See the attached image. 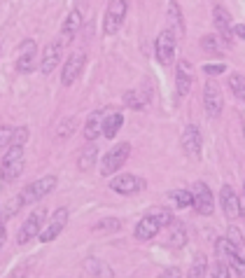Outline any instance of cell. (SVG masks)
<instances>
[{
    "instance_id": "1",
    "label": "cell",
    "mask_w": 245,
    "mask_h": 278,
    "mask_svg": "<svg viewBox=\"0 0 245 278\" xmlns=\"http://www.w3.org/2000/svg\"><path fill=\"white\" fill-rule=\"evenodd\" d=\"M23 164H26L23 147L21 145H10V152L0 162V178H3V183H14L21 175Z\"/></svg>"
},
{
    "instance_id": "2",
    "label": "cell",
    "mask_w": 245,
    "mask_h": 278,
    "mask_svg": "<svg viewBox=\"0 0 245 278\" xmlns=\"http://www.w3.org/2000/svg\"><path fill=\"white\" fill-rule=\"evenodd\" d=\"M128 155H131V145L128 143H119L115 145L110 152H107L103 159H100V175L103 178H110V175H115V173L119 171V168L126 164Z\"/></svg>"
},
{
    "instance_id": "3",
    "label": "cell",
    "mask_w": 245,
    "mask_h": 278,
    "mask_svg": "<svg viewBox=\"0 0 245 278\" xmlns=\"http://www.w3.org/2000/svg\"><path fill=\"white\" fill-rule=\"evenodd\" d=\"M175 33L171 28H164L161 33L156 35V42H154V54H156V61L161 66H171L173 59H175Z\"/></svg>"
},
{
    "instance_id": "4",
    "label": "cell",
    "mask_w": 245,
    "mask_h": 278,
    "mask_svg": "<svg viewBox=\"0 0 245 278\" xmlns=\"http://www.w3.org/2000/svg\"><path fill=\"white\" fill-rule=\"evenodd\" d=\"M54 187H56V178H54V175L38 178V180H33L31 185H26V187H23L21 199H23V204H35V201L49 196L51 192H54Z\"/></svg>"
},
{
    "instance_id": "5",
    "label": "cell",
    "mask_w": 245,
    "mask_h": 278,
    "mask_svg": "<svg viewBox=\"0 0 245 278\" xmlns=\"http://www.w3.org/2000/svg\"><path fill=\"white\" fill-rule=\"evenodd\" d=\"M126 10H128V3L126 0H112L105 10V19H103V31L107 35H115L122 28L124 19H126Z\"/></svg>"
},
{
    "instance_id": "6",
    "label": "cell",
    "mask_w": 245,
    "mask_h": 278,
    "mask_svg": "<svg viewBox=\"0 0 245 278\" xmlns=\"http://www.w3.org/2000/svg\"><path fill=\"white\" fill-rule=\"evenodd\" d=\"M203 108H206V115L210 119H217L222 115L224 108V98H222V89H220L217 82H206V89H203Z\"/></svg>"
},
{
    "instance_id": "7",
    "label": "cell",
    "mask_w": 245,
    "mask_h": 278,
    "mask_svg": "<svg viewBox=\"0 0 245 278\" xmlns=\"http://www.w3.org/2000/svg\"><path fill=\"white\" fill-rule=\"evenodd\" d=\"M192 206L196 208L199 215H212L215 201H212V192L206 183H194V189H192Z\"/></svg>"
},
{
    "instance_id": "8",
    "label": "cell",
    "mask_w": 245,
    "mask_h": 278,
    "mask_svg": "<svg viewBox=\"0 0 245 278\" xmlns=\"http://www.w3.org/2000/svg\"><path fill=\"white\" fill-rule=\"evenodd\" d=\"M68 208H56L54 215L49 217V224L45 227V232H40L38 234V239L42 241V243H49V241H54L59 234L63 232V229L68 227Z\"/></svg>"
},
{
    "instance_id": "9",
    "label": "cell",
    "mask_w": 245,
    "mask_h": 278,
    "mask_svg": "<svg viewBox=\"0 0 245 278\" xmlns=\"http://www.w3.org/2000/svg\"><path fill=\"white\" fill-rule=\"evenodd\" d=\"M215 248H217L220 257H224L227 260V264L231 269H234L236 273H238L240 278H245V262L238 257V250H236V245L231 243L229 239H217V243H215Z\"/></svg>"
},
{
    "instance_id": "10",
    "label": "cell",
    "mask_w": 245,
    "mask_h": 278,
    "mask_svg": "<svg viewBox=\"0 0 245 278\" xmlns=\"http://www.w3.org/2000/svg\"><path fill=\"white\" fill-rule=\"evenodd\" d=\"M110 187L117 192V194H135V192H140V189L145 187V180L138 178V175H133V173H119V175H115V178L110 180Z\"/></svg>"
},
{
    "instance_id": "11",
    "label": "cell",
    "mask_w": 245,
    "mask_h": 278,
    "mask_svg": "<svg viewBox=\"0 0 245 278\" xmlns=\"http://www.w3.org/2000/svg\"><path fill=\"white\" fill-rule=\"evenodd\" d=\"M180 143H182V150H184V155L187 157H192V159H199L201 157V131H199V127L187 124L184 131H182Z\"/></svg>"
},
{
    "instance_id": "12",
    "label": "cell",
    "mask_w": 245,
    "mask_h": 278,
    "mask_svg": "<svg viewBox=\"0 0 245 278\" xmlns=\"http://www.w3.org/2000/svg\"><path fill=\"white\" fill-rule=\"evenodd\" d=\"M212 21H215V28H217L220 38L224 40V45H231V38H234V23H231V14H229L224 7H215L212 10Z\"/></svg>"
},
{
    "instance_id": "13",
    "label": "cell",
    "mask_w": 245,
    "mask_h": 278,
    "mask_svg": "<svg viewBox=\"0 0 245 278\" xmlns=\"http://www.w3.org/2000/svg\"><path fill=\"white\" fill-rule=\"evenodd\" d=\"M192 82H194V70H192L189 61H180L178 70H175V94H178V98H184L189 94Z\"/></svg>"
},
{
    "instance_id": "14",
    "label": "cell",
    "mask_w": 245,
    "mask_h": 278,
    "mask_svg": "<svg viewBox=\"0 0 245 278\" xmlns=\"http://www.w3.org/2000/svg\"><path fill=\"white\" fill-rule=\"evenodd\" d=\"M35 56H38V47L33 40H23L19 45V59H17V70L19 72H31L35 68Z\"/></svg>"
},
{
    "instance_id": "15",
    "label": "cell",
    "mask_w": 245,
    "mask_h": 278,
    "mask_svg": "<svg viewBox=\"0 0 245 278\" xmlns=\"http://www.w3.org/2000/svg\"><path fill=\"white\" fill-rule=\"evenodd\" d=\"M42 215L45 213L42 211H35V213H31V217H26V222L21 224V229H19V234H17V241L21 245H26L31 239H35L40 234V224H42Z\"/></svg>"
},
{
    "instance_id": "16",
    "label": "cell",
    "mask_w": 245,
    "mask_h": 278,
    "mask_svg": "<svg viewBox=\"0 0 245 278\" xmlns=\"http://www.w3.org/2000/svg\"><path fill=\"white\" fill-rule=\"evenodd\" d=\"M220 204H222V211H224V215H227L229 220L240 217V199L234 192V187L224 185L222 192H220Z\"/></svg>"
},
{
    "instance_id": "17",
    "label": "cell",
    "mask_w": 245,
    "mask_h": 278,
    "mask_svg": "<svg viewBox=\"0 0 245 278\" xmlns=\"http://www.w3.org/2000/svg\"><path fill=\"white\" fill-rule=\"evenodd\" d=\"M84 63H87L84 54H73V56H70V59L66 61V66H63V72H61V82L66 84V87H70V84H73L75 80L82 75Z\"/></svg>"
},
{
    "instance_id": "18",
    "label": "cell",
    "mask_w": 245,
    "mask_h": 278,
    "mask_svg": "<svg viewBox=\"0 0 245 278\" xmlns=\"http://www.w3.org/2000/svg\"><path fill=\"white\" fill-rule=\"evenodd\" d=\"M61 54H63L61 40H59V42H51V45L45 49V54H42V61H40V70L45 72V75H49V72L54 70V68L59 66V63H61Z\"/></svg>"
},
{
    "instance_id": "19",
    "label": "cell",
    "mask_w": 245,
    "mask_h": 278,
    "mask_svg": "<svg viewBox=\"0 0 245 278\" xmlns=\"http://www.w3.org/2000/svg\"><path fill=\"white\" fill-rule=\"evenodd\" d=\"M159 229H161V224L154 220V215H145L138 224H135V239L138 241H150L159 234Z\"/></svg>"
},
{
    "instance_id": "20",
    "label": "cell",
    "mask_w": 245,
    "mask_h": 278,
    "mask_svg": "<svg viewBox=\"0 0 245 278\" xmlns=\"http://www.w3.org/2000/svg\"><path fill=\"white\" fill-rule=\"evenodd\" d=\"M103 119H105V110H96L89 115L87 124H84V138L87 140H96L103 134Z\"/></svg>"
},
{
    "instance_id": "21",
    "label": "cell",
    "mask_w": 245,
    "mask_h": 278,
    "mask_svg": "<svg viewBox=\"0 0 245 278\" xmlns=\"http://www.w3.org/2000/svg\"><path fill=\"white\" fill-rule=\"evenodd\" d=\"M84 269H87L89 276H94V278H115L112 267L107 264V262L98 260V257H87V260H84Z\"/></svg>"
},
{
    "instance_id": "22",
    "label": "cell",
    "mask_w": 245,
    "mask_h": 278,
    "mask_svg": "<svg viewBox=\"0 0 245 278\" xmlns=\"http://www.w3.org/2000/svg\"><path fill=\"white\" fill-rule=\"evenodd\" d=\"M124 124V117L119 115V112H105V119H103V136H105L107 140H112L115 136H117V131L122 129Z\"/></svg>"
},
{
    "instance_id": "23",
    "label": "cell",
    "mask_w": 245,
    "mask_h": 278,
    "mask_svg": "<svg viewBox=\"0 0 245 278\" xmlns=\"http://www.w3.org/2000/svg\"><path fill=\"white\" fill-rule=\"evenodd\" d=\"M79 28H82V14L79 10H73L63 21V40H73Z\"/></svg>"
},
{
    "instance_id": "24",
    "label": "cell",
    "mask_w": 245,
    "mask_h": 278,
    "mask_svg": "<svg viewBox=\"0 0 245 278\" xmlns=\"http://www.w3.org/2000/svg\"><path fill=\"white\" fill-rule=\"evenodd\" d=\"M168 19H171V31L173 33H180V35H184V21H182V12H180V7H178V3L173 0L171 3V7H168Z\"/></svg>"
},
{
    "instance_id": "25",
    "label": "cell",
    "mask_w": 245,
    "mask_h": 278,
    "mask_svg": "<svg viewBox=\"0 0 245 278\" xmlns=\"http://www.w3.org/2000/svg\"><path fill=\"white\" fill-rule=\"evenodd\" d=\"M229 87H231V91H234L236 98H238L240 103H245V75L234 72V75L229 78Z\"/></svg>"
},
{
    "instance_id": "26",
    "label": "cell",
    "mask_w": 245,
    "mask_h": 278,
    "mask_svg": "<svg viewBox=\"0 0 245 278\" xmlns=\"http://www.w3.org/2000/svg\"><path fill=\"white\" fill-rule=\"evenodd\" d=\"M96 157H98V152H96L94 145H89V147H84L82 155H79V162H77L79 171H89V168L96 164Z\"/></svg>"
},
{
    "instance_id": "27",
    "label": "cell",
    "mask_w": 245,
    "mask_h": 278,
    "mask_svg": "<svg viewBox=\"0 0 245 278\" xmlns=\"http://www.w3.org/2000/svg\"><path fill=\"white\" fill-rule=\"evenodd\" d=\"M206 271H208V260H206V255H196L194 257V262H192V269H189V278H203L206 276Z\"/></svg>"
},
{
    "instance_id": "28",
    "label": "cell",
    "mask_w": 245,
    "mask_h": 278,
    "mask_svg": "<svg viewBox=\"0 0 245 278\" xmlns=\"http://www.w3.org/2000/svg\"><path fill=\"white\" fill-rule=\"evenodd\" d=\"M187 243V232H184V224H175L171 232V239H168V245L171 248H182Z\"/></svg>"
},
{
    "instance_id": "29",
    "label": "cell",
    "mask_w": 245,
    "mask_h": 278,
    "mask_svg": "<svg viewBox=\"0 0 245 278\" xmlns=\"http://www.w3.org/2000/svg\"><path fill=\"white\" fill-rule=\"evenodd\" d=\"M119 227H122V222H119V220H115V217H105V220H100V222H96L94 232L115 234V232H119Z\"/></svg>"
},
{
    "instance_id": "30",
    "label": "cell",
    "mask_w": 245,
    "mask_h": 278,
    "mask_svg": "<svg viewBox=\"0 0 245 278\" xmlns=\"http://www.w3.org/2000/svg\"><path fill=\"white\" fill-rule=\"evenodd\" d=\"M227 234H229L227 239L236 245V250H238V257L245 262V243H243V239H240V232H238L236 227H229V232H227Z\"/></svg>"
},
{
    "instance_id": "31",
    "label": "cell",
    "mask_w": 245,
    "mask_h": 278,
    "mask_svg": "<svg viewBox=\"0 0 245 278\" xmlns=\"http://www.w3.org/2000/svg\"><path fill=\"white\" fill-rule=\"evenodd\" d=\"M124 103H126L128 108H133V110H143L145 98H143L138 91H126V94H124Z\"/></svg>"
},
{
    "instance_id": "32",
    "label": "cell",
    "mask_w": 245,
    "mask_h": 278,
    "mask_svg": "<svg viewBox=\"0 0 245 278\" xmlns=\"http://www.w3.org/2000/svg\"><path fill=\"white\" fill-rule=\"evenodd\" d=\"M23 206H26V204H23L21 194H19V196H14V199H12V201H7V204H5V213H3V217H14L19 211H21Z\"/></svg>"
},
{
    "instance_id": "33",
    "label": "cell",
    "mask_w": 245,
    "mask_h": 278,
    "mask_svg": "<svg viewBox=\"0 0 245 278\" xmlns=\"http://www.w3.org/2000/svg\"><path fill=\"white\" fill-rule=\"evenodd\" d=\"M210 278H231V271H229V264H224L222 260H215L210 267Z\"/></svg>"
},
{
    "instance_id": "34",
    "label": "cell",
    "mask_w": 245,
    "mask_h": 278,
    "mask_svg": "<svg viewBox=\"0 0 245 278\" xmlns=\"http://www.w3.org/2000/svg\"><path fill=\"white\" fill-rule=\"evenodd\" d=\"M171 196L180 208L192 206V192H187V189H175V192H171Z\"/></svg>"
},
{
    "instance_id": "35",
    "label": "cell",
    "mask_w": 245,
    "mask_h": 278,
    "mask_svg": "<svg viewBox=\"0 0 245 278\" xmlns=\"http://www.w3.org/2000/svg\"><path fill=\"white\" fill-rule=\"evenodd\" d=\"M150 215H154V220L161 224V227H168V224L175 222V220H173V213L166 211V208H161V211H154V213H150Z\"/></svg>"
},
{
    "instance_id": "36",
    "label": "cell",
    "mask_w": 245,
    "mask_h": 278,
    "mask_svg": "<svg viewBox=\"0 0 245 278\" xmlns=\"http://www.w3.org/2000/svg\"><path fill=\"white\" fill-rule=\"evenodd\" d=\"M201 45H203V49H206L208 54H220V42L215 35H206V38L201 40Z\"/></svg>"
},
{
    "instance_id": "37",
    "label": "cell",
    "mask_w": 245,
    "mask_h": 278,
    "mask_svg": "<svg viewBox=\"0 0 245 278\" xmlns=\"http://www.w3.org/2000/svg\"><path fill=\"white\" fill-rule=\"evenodd\" d=\"M26 140H28V129L26 127L14 129V134H12V145H21V147H23Z\"/></svg>"
},
{
    "instance_id": "38",
    "label": "cell",
    "mask_w": 245,
    "mask_h": 278,
    "mask_svg": "<svg viewBox=\"0 0 245 278\" xmlns=\"http://www.w3.org/2000/svg\"><path fill=\"white\" fill-rule=\"evenodd\" d=\"M12 134H14V129L12 127H0V147H10Z\"/></svg>"
},
{
    "instance_id": "39",
    "label": "cell",
    "mask_w": 245,
    "mask_h": 278,
    "mask_svg": "<svg viewBox=\"0 0 245 278\" xmlns=\"http://www.w3.org/2000/svg\"><path fill=\"white\" fill-rule=\"evenodd\" d=\"M224 70H227L224 63H208V66H203V72H206V75H222Z\"/></svg>"
},
{
    "instance_id": "40",
    "label": "cell",
    "mask_w": 245,
    "mask_h": 278,
    "mask_svg": "<svg viewBox=\"0 0 245 278\" xmlns=\"http://www.w3.org/2000/svg\"><path fill=\"white\" fill-rule=\"evenodd\" d=\"M156 278H180V269L178 267H168V269H164Z\"/></svg>"
},
{
    "instance_id": "41",
    "label": "cell",
    "mask_w": 245,
    "mask_h": 278,
    "mask_svg": "<svg viewBox=\"0 0 245 278\" xmlns=\"http://www.w3.org/2000/svg\"><path fill=\"white\" fill-rule=\"evenodd\" d=\"M73 129H75V122H73V119H70V122H68V124H63V127H61V131H59V136H61V138H63V136H70V134H73Z\"/></svg>"
},
{
    "instance_id": "42",
    "label": "cell",
    "mask_w": 245,
    "mask_h": 278,
    "mask_svg": "<svg viewBox=\"0 0 245 278\" xmlns=\"http://www.w3.org/2000/svg\"><path fill=\"white\" fill-rule=\"evenodd\" d=\"M5 239H7V229H5V224L0 222V248L5 245Z\"/></svg>"
},
{
    "instance_id": "43",
    "label": "cell",
    "mask_w": 245,
    "mask_h": 278,
    "mask_svg": "<svg viewBox=\"0 0 245 278\" xmlns=\"http://www.w3.org/2000/svg\"><path fill=\"white\" fill-rule=\"evenodd\" d=\"M234 33L238 35V38L245 40V23H238V26H234Z\"/></svg>"
},
{
    "instance_id": "44",
    "label": "cell",
    "mask_w": 245,
    "mask_h": 278,
    "mask_svg": "<svg viewBox=\"0 0 245 278\" xmlns=\"http://www.w3.org/2000/svg\"><path fill=\"white\" fill-rule=\"evenodd\" d=\"M240 215L245 217V199H240Z\"/></svg>"
},
{
    "instance_id": "45",
    "label": "cell",
    "mask_w": 245,
    "mask_h": 278,
    "mask_svg": "<svg viewBox=\"0 0 245 278\" xmlns=\"http://www.w3.org/2000/svg\"><path fill=\"white\" fill-rule=\"evenodd\" d=\"M17 278H26V271H23V269H19V271H17Z\"/></svg>"
},
{
    "instance_id": "46",
    "label": "cell",
    "mask_w": 245,
    "mask_h": 278,
    "mask_svg": "<svg viewBox=\"0 0 245 278\" xmlns=\"http://www.w3.org/2000/svg\"><path fill=\"white\" fill-rule=\"evenodd\" d=\"M243 131H245V119H243Z\"/></svg>"
}]
</instances>
